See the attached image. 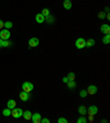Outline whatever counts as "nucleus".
Here are the masks:
<instances>
[{"label": "nucleus", "mask_w": 110, "mask_h": 123, "mask_svg": "<svg viewBox=\"0 0 110 123\" xmlns=\"http://www.w3.org/2000/svg\"><path fill=\"white\" fill-rule=\"evenodd\" d=\"M75 46L77 49H84L86 46V40L84 38H78L76 41H75Z\"/></svg>", "instance_id": "nucleus-4"}, {"label": "nucleus", "mask_w": 110, "mask_h": 123, "mask_svg": "<svg viewBox=\"0 0 110 123\" xmlns=\"http://www.w3.org/2000/svg\"><path fill=\"white\" fill-rule=\"evenodd\" d=\"M105 11H106V12H109V8H108V7H106V8H105Z\"/></svg>", "instance_id": "nucleus-33"}, {"label": "nucleus", "mask_w": 110, "mask_h": 123, "mask_svg": "<svg viewBox=\"0 0 110 123\" xmlns=\"http://www.w3.org/2000/svg\"><path fill=\"white\" fill-rule=\"evenodd\" d=\"M22 114H23V111L20 108H14V109L11 110V115L14 119H19V117H22Z\"/></svg>", "instance_id": "nucleus-2"}, {"label": "nucleus", "mask_w": 110, "mask_h": 123, "mask_svg": "<svg viewBox=\"0 0 110 123\" xmlns=\"http://www.w3.org/2000/svg\"><path fill=\"white\" fill-rule=\"evenodd\" d=\"M98 112V108L96 105H90L87 108V114L88 115H96Z\"/></svg>", "instance_id": "nucleus-5"}, {"label": "nucleus", "mask_w": 110, "mask_h": 123, "mask_svg": "<svg viewBox=\"0 0 110 123\" xmlns=\"http://www.w3.org/2000/svg\"><path fill=\"white\" fill-rule=\"evenodd\" d=\"M20 99H21L22 101H24V102L29 101V99H30V94H29V92L22 91L21 93H20Z\"/></svg>", "instance_id": "nucleus-9"}, {"label": "nucleus", "mask_w": 110, "mask_h": 123, "mask_svg": "<svg viewBox=\"0 0 110 123\" xmlns=\"http://www.w3.org/2000/svg\"><path fill=\"white\" fill-rule=\"evenodd\" d=\"M57 122H58V123H67L68 121L66 120L65 117H59L58 120H57Z\"/></svg>", "instance_id": "nucleus-27"}, {"label": "nucleus", "mask_w": 110, "mask_h": 123, "mask_svg": "<svg viewBox=\"0 0 110 123\" xmlns=\"http://www.w3.org/2000/svg\"><path fill=\"white\" fill-rule=\"evenodd\" d=\"M45 21H46V22H48V23H53L54 21H55V19H54V17L52 16L51 13H50L48 16H46V17H45Z\"/></svg>", "instance_id": "nucleus-19"}, {"label": "nucleus", "mask_w": 110, "mask_h": 123, "mask_svg": "<svg viewBox=\"0 0 110 123\" xmlns=\"http://www.w3.org/2000/svg\"><path fill=\"white\" fill-rule=\"evenodd\" d=\"M96 44V41H95V39H88L87 41H86V46L87 48H91V47H94Z\"/></svg>", "instance_id": "nucleus-15"}, {"label": "nucleus", "mask_w": 110, "mask_h": 123, "mask_svg": "<svg viewBox=\"0 0 110 123\" xmlns=\"http://www.w3.org/2000/svg\"><path fill=\"white\" fill-rule=\"evenodd\" d=\"M22 89H23V91H26V92H30L32 91V90L34 89V86H33V83H31V82H29V81H26V82H24L22 84Z\"/></svg>", "instance_id": "nucleus-3"}, {"label": "nucleus", "mask_w": 110, "mask_h": 123, "mask_svg": "<svg viewBox=\"0 0 110 123\" xmlns=\"http://www.w3.org/2000/svg\"><path fill=\"white\" fill-rule=\"evenodd\" d=\"M2 47H3V40L0 39V48H2Z\"/></svg>", "instance_id": "nucleus-32"}, {"label": "nucleus", "mask_w": 110, "mask_h": 123, "mask_svg": "<svg viewBox=\"0 0 110 123\" xmlns=\"http://www.w3.org/2000/svg\"><path fill=\"white\" fill-rule=\"evenodd\" d=\"M67 79H68V81L75 80V73H74V72H69V73H68V75H67Z\"/></svg>", "instance_id": "nucleus-23"}, {"label": "nucleus", "mask_w": 110, "mask_h": 123, "mask_svg": "<svg viewBox=\"0 0 110 123\" xmlns=\"http://www.w3.org/2000/svg\"><path fill=\"white\" fill-rule=\"evenodd\" d=\"M41 123H50L48 119H41Z\"/></svg>", "instance_id": "nucleus-29"}, {"label": "nucleus", "mask_w": 110, "mask_h": 123, "mask_svg": "<svg viewBox=\"0 0 110 123\" xmlns=\"http://www.w3.org/2000/svg\"><path fill=\"white\" fill-rule=\"evenodd\" d=\"M13 27V23L11 21H6V22H3V28L6 29H11Z\"/></svg>", "instance_id": "nucleus-20"}, {"label": "nucleus", "mask_w": 110, "mask_h": 123, "mask_svg": "<svg viewBox=\"0 0 110 123\" xmlns=\"http://www.w3.org/2000/svg\"><path fill=\"white\" fill-rule=\"evenodd\" d=\"M2 114L5 115V117H10V115H11V110L9 109V108H7V109H5L2 111Z\"/></svg>", "instance_id": "nucleus-22"}, {"label": "nucleus", "mask_w": 110, "mask_h": 123, "mask_svg": "<svg viewBox=\"0 0 110 123\" xmlns=\"http://www.w3.org/2000/svg\"><path fill=\"white\" fill-rule=\"evenodd\" d=\"M1 29H3V21L0 19V30H1Z\"/></svg>", "instance_id": "nucleus-30"}, {"label": "nucleus", "mask_w": 110, "mask_h": 123, "mask_svg": "<svg viewBox=\"0 0 110 123\" xmlns=\"http://www.w3.org/2000/svg\"><path fill=\"white\" fill-rule=\"evenodd\" d=\"M22 117H24V120H31V117H32V112L31 111H24L23 112V114Z\"/></svg>", "instance_id": "nucleus-14"}, {"label": "nucleus", "mask_w": 110, "mask_h": 123, "mask_svg": "<svg viewBox=\"0 0 110 123\" xmlns=\"http://www.w3.org/2000/svg\"><path fill=\"white\" fill-rule=\"evenodd\" d=\"M109 42H110V34L104 36V38H102V43H104V44H109Z\"/></svg>", "instance_id": "nucleus-18"}, {"label": "nucleus", "mask_w": 110, "mask_h": 123, "mask_svg": "<svg viewBox=\"0 0 110 123\" xmlns=\"http://www.w3.org/2000/svg\"><path fill=\"white\" fill-rule=\"evenodd\" d=\"M67 86H68V89H71V90L75 89V88H76V83H75V80L68 81V82H67Z\"/></svg>", "instance_id": "nucleus-17"}, {"label": "nucleus", "mask_w": 110, "mask_h": 123, "mask_svg": "<svg viewBox=\"0 0 110 123\" xmlns=\"http://www.w3.org/2000/svg\"><path fill=\"white\" fill-rule=\"evenodd\" d=\"M86 122H87L86 115H80V117L77 119V123H86Z\"/></svg>", "instance_id": "nucleus-21"}, {"label": "nucleus", "mask_w": 110, "mask_h": 123, "mask_svg": "<svg viewBox=\"0 0 110 123\" xmlns=\"http://www.w3.org/2000/svg\"><path fill=\"white\" fill-rule=\"evenodd\" d=\"M86 91H87V94L94 95V94H96V93H97V91H98V88H97L96 86H93V84H91V86H88Z\"/></svg>", "instance_id": "nucleus-6"}, {"label": "nucleus", "mask_w": 110, "mask_h": 123, "mask_svg": "<svg viewBox=\"0 0 110 123\" xmlns=\"http://www.w3.org/2000/svg\"><path fill=\"white\" fill-rule=\"evenodd\" d=\"M79 95H80V98H86L87 97V91L86 90H82L79 92Z\"/></svg>", "instance_id": "nucleus-25"}, {"label": "nucleus", "mask_w": 110, "mask_h": 123, "mask_svg": "<svg viewBox=\"0 0 110 123\" xmlns=\"http://www.w3.org/2000/svg\"><path fill=\"white\" fill-rule=\"evenodd\" d=\"M72 1L71 0H64V2H63V7H64V9H66V10H69V9H72Z\"/></svg>", "instance_id": "nucleus-13"}, {"label": "nucleus", "mask_w": 110, "mask_h": 123, "mask_svg": "<svg viewBox=\"0 0 110 123\" xmlns=\"http://www.w3.org/2000/svg\"><path fill=\"white\" fill-rule=\"evenodd\" d=\"M100 31L105 34H110V26L109 25H102L100 27Z\"/></svg>", "instance_id": "nucleus-10"}, {"label": "nucleus", "mask_w": 110, "mask_h": 123, "mask_svg": "<svg viewBox=\"0 0 110 123\" xmlns=\"http://www.w3.org/2000/svg\"><path fill=\"white\" fill-rule=\"evenodd\" d=\"M10 36H11V34H10L9 29L3 28L0 30V39H2V40H9Z\"/></svg>", "instance_id": "nucleus-1"}, {"label": "nucleus", "mask_w": 110, "mask_h": 123, "mask_svg": "<svg viewBox=\"0 0 110 123\" xmlns=\"http://www.w3.org/2000/svg\"><path fill=\"white\" fill-rule=\"evenodd\" d=\"M78 112L80 115H86L87 114V109H86V106L85 105H80L78 108Z\"/></svg>", "instance_id": "nucleus-16"}, {"label": "nucleus", "mask_w": 110, "mask_h": 123, "mask_svg": "<svg viewBox=\"0 0 110 123\" xmlns=\"http://www.w3.org/2000/svg\"><path fill=\"white\" fill-rule=\"evenodd\" d=\"M63 82H64V83H67V82H68L67 77H64V78H63Z\"/></svg>", "instance_id": "nucleus-31"}, {"label": "nucleus", "mask_w": 110, "mask_h": 123, "mask_svg": "<svg viewBox=\"0 0 110 123\" xmlns=\"http://www.w3.org/2000/svg\"><path fill=\"white\" fill-rule=\"evenodd\" d=\"M39 43H40V41H39V39L37 38H31L30 40H29V46L31 47H33V48H35V47H37L39 46Z\"/></svg>", "instance_id": "nucleus-7"}, {"label": "nucleus", "mask_w": 110, "mask_h": 123, "mask_svg": "<svg viewBox=\"0 0 110 123\" xmlns=\"http://www.w3.org/2000/svg\"><path fill=\"white\" fill-rule=\"evenodd\" d=\"M41 119H42V115L40 113H34V114H32V117H31L33 123H41Z\"/></svg>", "instance_id": "nucleus-8"}, {"label": "nucleus", "mask_w": 110, "mask_h": 123, "mask_svg": "<svg viewBox=\"0 0 110 123\" xmlns=\"http://www.w3.org/2000/svg\"><path fill=\"white\" fill-rule=\"evenodd\" d=\"M98 18L99 19H105V18H106V13H105L104 11H100L98 13Z\"/></svg>", "instance_id": "nucleus-26"}, {"label": "nucleus", "mask_w": 110, "mask_h": 123, "mask_svg": "<svg viewBox=\"0 0 110 123\" xmlns=\"http://www.w3.org/2000/svg\"><path fill=\"white\" fill-rule=\"evenodd\" d=\"M10 44H11V42H10V41L9 40H3V47H9L10 46Z\"/></svg>", "instance_id": "nucleus-28"}, {"label": "nucleus", "mask_w": 110, "mask_h": 123, "mask_svg": "<svg viewBox=\"0 0 110 123\" xmlns=\"http://www.w3.org/2000/svg\"><path fill=\"white\" fill-rule=\"evenodd\" d=\"M41 13L43 14V16H44V17H46V16H48V14L51 13V12H50V9H47V8H44L42 10V12H41Z\"/></svg>", "instance_id": "nucleus-24"}, {"label": "nucleus", "mask_w": 110, "mask_h": 123, "mask_svg": "<svg viewBox=\"0 0 110 123\" xmlns=\"http://www.w3.org/2000/svg\"><path fill=\"white\" fill-rule=\"evenodd\" d=\"M16 106H17V102L14 100H12V99H10V100L8 101V103H7V108H9L10 110L14 109Z\"/></svg>", "instance_id": "nucleus-12"}, {"label": "nucleus", "mask_w": 110, "mask_h": 123, "mask_svg": "<svg viewBox=\"0 0 110 123\" xmlns=\"http://www.w3.org/2000/svg\"><path fill=\"white\" fill-rule=\"evenodd\" d=\"M35 21H37V23H43L45 21V17H44L42 13H37V16H35Z\"/></svg>", "instance_id": "nucleus-11"}]
</instances>
